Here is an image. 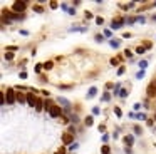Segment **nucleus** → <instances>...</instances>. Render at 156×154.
Here are the masks:
<instances>
[{"label": "nucleus", "mask_w": 156, "mask_h": 154, "mask_svg": "<svg viewBox=\"0 0 156 154\" xmlns=\"http://www.w3.org/2000/svg\"><path fill=\"white\" fill-rule=\"evenodd\" d=\"M20 35H29V32H27V30H22V29H20Z\"/></svg>", "instance_id": "nucleus-55"}, {"label": "nucleus", "mask_w": 156, "mask_h": 154, "mask_svg": "<svg viewBox=\"0 0 156 154\" xmlns=\"http://www.w3.org/2000/svg\"><path fill=\"white\" fill-rule=\"evenodd\" d=\"M124 153H126V154H133V151H131V147H126V149H124Z\"/></svg>", "instance_id": "nucleus-56"}, {"label": "nucleus", "mask_w": 156, "mask_h": 154, "mask_svg": "<svg viewBox=\"0 0 156 154\" xmlns=\"http://www.w3.org/2000/svg\"><path fill=\"white\" fill-rule=\"evenodd\" d=\"M60 9L64 10V12H67V10H69V9H71V7H69L67 3H66V2H64V3H60Z\"/></svg>", "instance_id": "nucleus-42"}, {"label": "nucleus", "mask_w": 156, "mask_h": 154, "mask_svg": "<svg viewBox=\"0 0 156 154\" xmlns=\"http://www.w3.org/2000/svg\"><path fill=\"white\" fill-rule=\"evenodd\" d=\"M71 121H72L74 124H77V122H79V116L77 114H72V116H71Z\"/></svg>", "instance_id": "nucleus-30"}, {"label": "nucleus", "mask_w": 156, "mask_h": 154, "mask_svg": "<svg viewBox=\"0 0 156 154\" xmlns=\"http://www.w3.org/2000/svg\"><path fill=\"white\" fill-rule=\"evenodd\" d=\"M25 9H27V2L24 0H15L14 3H12V10L15 12V14H22V12H25Z\"/></svg>", "instance_id": "nucleus-2"}, {"label": "nucleus", "mask_w": 156, "mask_h": 154, "mask_svg": "<svg viewBox=\"0 0 156 154\" xmlns=\"http://www.w3.org/2000/svg\"><path fill=\"white\" fill-rule=\"evenodd\" d=\"M119 60H121V57H113L109 62H111V66H117V64H119Z\"/></svg>", "instance_id": "nucleus-27"}, {"label": "nucleus", "mask_w": 156, "mask_h": 154, "mask_svg": "<svg viewBox=\"0 0 156 154\" xmlns=\"http://www.w3.org/2000/svg\"><path fill=\"white\" fill-rule=\"evenodd\" d=\"M138 67L141 69V70H146V67H148V60H141V62L138 64Z\"/></svg>", "instance_id": "nucleus-21"}, {"label": "nucleus", "mask_w": 156, "mask_h": 154, "mask_svg": "<svg viewBox=\"0 0 156 154\" xmlns=\"http://www.w3.org/2000/svg\"><path fill=\"white\" fill-rule=\"evenodd\" d=\"M42 67H44V70H50V69L54 67V62H52V60H47V62L42 64Z\"/></svg>", "instance_id": "nucleus-14"}, {"label": "nucleus", "mask_w": 156, "mask_h": 154, "mask_svg": "<svg viewBox=\"0 0 156 154\" xmlns=\"http://www.w3.org/2000/svg\"><path fill=\"white\" fill-rule=\"evenodd\" d=\"M102 141H104V143H107V141H109V136H107V134H102Z\"/></svg>", "instance_id": "nucleus-51"}, {"label": "nucleus", "mask_w": 156, "mask_h": 154, "mask_svg": "<svg viewBox=\"0 0 156 154\" xmlns=\"http://www.w3.org/2000/svg\"><path fill=\"white\" fill-rule=\"evenodd\" d=\"M72 84H60V86H59V89H62V91H69V89H72Z\"/></svg>", "instance_id": "nucleus-22"}, {"label": "nucleus", "mask_w": 156, "mask_h": 154, "mask_svg": "<svg viewBox=\"0 0 156 154\" xmlns=\"http://www.w3.org/2000/svg\"><path fill=\"white\" fill-rule=\"evenodd\" d=\"M133 131H134V134H138V136H139V134H143V127H141V126H134V127H133Z\"/></svg>", "instance_id": "nucleus-20"}, {"label": "nucleus", "mask_w": 156, "mask_h": 154, "mask_svg": "<svg viewBox=\"0 0 156 154\" xmlns=\"http://www.w3.org/2000/svg\"><path fill=\"white\" fill-rule=\"evenodd\" d=\"M72 5H74V7H77V5H81V2H79V0H74V2H72Z\"/></svg>", "instance_id": "nucleus-57"}, {"label": "nucleus", "mask_w": 156, "mask_h": 154, "mask_svg": "<svg viewBox=\"0 0 156 154\" xmlns=\"http://www.w3.org/2000/svg\"><path fill=\"white\" fill-rule=\"evenodd\" d=\"M143 47H144V49L148 50V49H151V47H153V44H151V42H148V40H146V42H143Z\"/></svg>", "instance_id": "nucleus-40"}, {"label": "nucleus", "mask_w": 156, "mask_h": 154, "mask_svg": "<svg viewBox=\"0 0 156 154\" xmlns=\"http://www.w3.org/2000/svg\"><path fill=\"white\" fill-rule=\"evenodd\" d=\"M124 55H126L128 59H131V57H133V52H131L129 49H126V50H124Z\"/></svg>", "instance_id": "nucleus-43"}, {"label": "nucleus", "mask_w": 156, "mask_h": 154, "mask_svg": "<svg viewBox=\"0 0 156 154\" xmlns=\"http://www.w3.org/2000/svg\"><path fill=\"white\" fill-rule=\"evenodd\" d=\"M134 111H139V109H141V107H143V104H141V102H136V104H134Z\"/></svg>", "instance_id": "nucleus-47"}, {"label": "nucleus", "mask_w": 156, "mask_h": 154, "mask_svg": "<svg viewBox=\"0 0 156 154\" xmlns=\"http://www.w3.org/2000/svg\"><path fill=\"white\" fill-rule=\"evenodd\" d=\"M54 154H66V147H64V146H60V147H59Z\"/></svg>", "instance_id": "nucleus-35"}, {"label": "nucleus", "mask_w": 156, "mask_h": 154, "mask_svg": "<svg viewBox=\"0 0 156 154\" xmlns=\"http://www.w3.org/2000/svg\"><path fill=\"white\" fill-rule=\"evenodd\" d=\"M153 5H155V7H156V2H155V3H153Z\"/></svg>", "instance_id": "nucleus-59"}, {"label": "nucleus", "mask_w": 156, "mask_h": 154, "mask_svg": "<svg viewBox=\"0 0 156 154\" xmlns=\"http://www.w3.org/2000/svg\"><path fill=\"white\" fill-rule=\"evenodd\" d=\"M109 45L113 49H119V45H121V40H114V38H111L109 40Z\"/></svg>", "instance_id": "nucleus-13"}, {"label": "nucleus", "mask_w": 156, "mask_h": 154, "mask_svg": "<svg viewBox=\"0 0 156 154\" xmlns=\"http://www.w3.org/2000/svg\"><path fill=\"white\" fill-rule=\"evenodd\" d=\"M151 19H153V22H156V15H153V17H151Z\"/></svg>", "instance_id": "nucleus-58"}, {"label": "nucleus", "mask_w": 156, "mask_h": 154, "mask_svg": "<svg viewBox=\"0 0 156 154\" xmlns=\"http://www.w3.org/2000/svg\"><path fill=\"white\" fill-rule=\"evenodd\" d=\"M146 94H148V97H156V80L151 82V84L146 87Z\"/></svg>", "instance_id": "nucleus-8"}, {"label": "nucleus", "mask_w": 156, "mask_h": 154, "mask_svg": "<svg viewBox=\"0 0 156 154\" xmlns=\"http://www.w3.org/2000/svg\"><path fill=\"white\" fill-rule=\"evenodd\" d=\"M19 77L22 79V80H24V79H27V72H25V70H22V72L19 74Z\"/></svg>", "instance_id": "nucleus-45"}, {"label": "nucleus", "mask_w": 156, "mask_h": 154, "mask_svg": "<svg viewBox=\"0 0 156 154\" xmlns=\"http://www.w3.org/2000/svg\"><path fill=\"white\" fill-rule=\"evenodd\" d=\"M34 12H37V14H42V12H44V9H42L40 5H34Z\"/></svg>", "instance_id": "nucleus-36"}, {"label": "nucleus", "mask_w": 156, "mask_h": 154, "mask_svg": "<svg viewBox=\"0 0 156 154\" xmlns=\"http://www.w3.org/2000/svg\"><path fill=\"white\" fill-rule=\"evenodd\" d=\"M114 87H116V86H114L113 82H107V84H106V89H114Z\"/></svg>", "instance_id": "nucleus-50"}, {"label": "nucleus", "mask_w": 156, "mask_h": 154, "mask_svg": "<svg viewBox=\"0 0 156 154\" xmlns=\"http://www.w3.org/2000/svg\"><path fill=\"white\" fill-rule=\"evenodd\" d=\"M99 112H101V109H99L98 106H96V107H92V114H94V116H98Z\"/></svg>", "instance_id": "nucleus-46"}, {"label": "nucleus", "mask_w": 156, "mask_h": 154, "mask_svg": "<svg viewBox=\"0 0 156 154\" xmlns=\"http://www.w3.org/2000/svg\"><path fill=\"white\" fill-rule=\"evenodd\" d=\"M62 122H64V124H67V122H69V119H67V116H62Z\"/></svg>", "instance_id": "nucleus-52"}, {"label": "nucleus", "mask_w": 156, "mask_h": 154, "mask_svg": "<svg viewBox=\"0 0 156 154\" xmlns=\"http://www.w3.org/2000/svg\"><path fill=\"white\" fill-rule=\"evenodd\" d=\"M134 22H138V17H128V19H126L128 25H131V24H134Z\"/></svg>", "instance_id": "nucleus-25"}, {"label": "nucleus", "mask_w": 156, "mask_h": 154, "mask_svg": "<svg viewBox=\"0 0 156 154\" xmlns=\"http://www.w3.org/2000/svg\"><path fill=\"white\" fill-rule=\"evenodd\" d=\"M67 14H69V15H76V9H74V7H71V9L67 10Z\"/></svg>", "instance_id": "nucleus-48"}, {"label": "nucleus", "mask_w": 156, "mask_h": 154, "mask_svg": "<svg viewBox=\"0 0 156 154\" xmlns=\"http://www.w3.org/2000/svg\"><path fill=\"white\" fill-rule=\"evenodd\" d=\"M96 24H98V25H102V24H104V19H102V17H96Z\"/></svg>", "instance_id": "nucleus-44"}, {"label": "nucleus", "mask_w": 156, "mask_h": 154, "mask_svg": "<svg viewBox=\"0 0 156 154\" xmlns=\"http://www.w3.org/2000/svg\"><path fill=\"white\" fill-rule=\"evenodd\" d=\"M76 149H79V144H77V143H72V144L69 146V151H76Z\"/></svg>", "instance_id": "nucleus-32"}, {"label": "nucleus", "mask_w": 156, "mask_h": 154, "mask_svg": "<svg viewBox=\"0 0 156 154\" xmlns=\"http://www.w3.org/2000/svg\"><path fill=\"white\" fill-rule=\"evenodd\" d=\"M99 131H101V132H104V131H106V126L101 124V126H99Z\"/></svg>", "instance_id": "nucleus-53"}, {"label": "nucleus", "mask_w": 156, "mask_h": 154, "mask_svg": "<svg viewBox=\"0 0 156 154\" xmlns=\"http://www.w3.org/2000/svg\"><path fill=\"white\" fill-rule=\"evenodd\" d=\"M123 141H124V144H126V146H133V144H134V136L128 134V136H124V139H123Z\"/></svg>", "instance_id": "nucleus-10"}, {"label": "nucleus", "mask_w": 156, "mask_h": 154, "mask_svg": "<svg viewBox=\"0 0 156 154\" xmlns=\"http://www.w3.org/2000/svg\"><path fill=\"white\" fill-rule=\"evenodd\" d=\"M14 59V52H5V60H12Z\"/></svg>", "instance_id": "nucleus-34"}, {"label": "nucleus", "mask_w": 156, "mask_h": 154, "mask_svg": "<svg viewBox=\"0 0 156 154\" xmlns=\"http://www.w3.org/2000/svg\"><path fill=\"white\" fill-rule=\"evenodd\" d=\"M5 101H7V106H12L17 102V92L15 89H7L5 91Z\"/></svg>", "instance_id": "nucleus-1"}, {"label": "nucleus", "mask_w": 156, "mask_h": 154, "mask_svg": "<svg viewBox=\"0 0 156 154\" xmlns=\"http://www.w3.org/2000/svg\"><path fill=\"white\" fill-rule=\"evenodd\" d=\"M84 124L87 126V127H91V126L94 124V116H87V117L84 119Z\"/></svg>", "instance_id": "nucleus-12"}, {"label": "nucleus", "mask_w": 156, "mask_h": 154, "mask_svg": "<svg viewBox=\"0 0 156 154\" xmlns=\"http://www.w3.org/2000/svg\"><path fill=\"white\" fill-rule=\"evenodd\" d=\"M101 101H102V102H109V101H111V94H109V92H104L102 97H101Z\"/></svg>", "instance_id": "nucleus-19"}, {"label": "nucleus", "mask_w": 156, "mask_h": 154, "mask_svg": "<svg viewBox=\"0 0 156 154\" xmlns=\"http://www.w3.org/2000/svg\"><path fill=\"white\" fill-rule=\"evenodd\" d=\"M92 17H94V15H92V14H91V12L87 10V12H86V19H87V20H91Z\"/></svg>", "instance_id": "nucleus-49"}, {"label": "nucleus", "mask_w": 156, "mask_h": 154, "mask_svg": "<svg viewBox=\"0 0 156 154\" xmlns=\"http://www.w3.org/2000/svg\"><path fill=\"white\" fill-rule=\"evenodd\" d=\"M136 119H138V121H146L148 117H146V114H143V112H139V114H136Z\"/></svg>", "instance_id": "nucleus-28"}, {"label": "nucleus", "mask_w": 156, "mask_h": 154, "mask_svg": "<svg viewBox=\"0 0 156 154\" xmlns=\"http://www.w3.org/2000/svg\"><path fill=\"white\" fill-rule=\"evenodd\" d=\"M49 7L52 10H56L57 7H60V3H57V2H54V0H52V2H49Z\"/></svg>", "instance_id": "nucleus-26"}, {"label": "nucleus", "mask_w": 156, "mask_h": 154, "mask_svg": "<svg viewBox=\"0 0 156 154\" xmlns=\"http://www.w3.org/2000/svg\"><path fill=\"white\" fill-rule=\"evenodd\" d=\"M123 38H131V34H129V32H126V34H123Z\"/></svg>", "instance_id": "nucleus-54"}, {"label": "nucleus", "mask_w": 156, "mask_h": 154, "mask_svg": "<svg viewBox=\"0 0 156 154\" xmlns=\"http://www.w3.org/2000/svg\"><path fill=\"white\" fill-rule=\"evenodd\" d=\"M74 143V134H71V132H64L62 134V144L64 146H71Z\"/></svg>", "instance_id": "nucleus-6"}, {"label": "nucleus", "mask_w": 156, "mask_h": 154, "mask_svg": "<svg viewBox=\"0 0 156 154\" xmlns=\"http://www.w3.org/2000/svg\"><path fill=\"white\" fill-rule=\"evenodd\" d=\"M146 52V49L143 47V45H139V47H136V54H144Z\"/></svg>", "instance_id": "nucleus-33"}, {"label": "nucleus", "mask_w": 156, "mask_h": 154, "mask_svg": "<svg viewBox=\"0 0 156 154\" xmlns=\"http://www.w3.org/2000/svg\"><path fill=\"white\" fill-rule=\"evenodd\" d=\"M123 24H126V19H113V22H111V30H119L123 27Z\"/></svg>", "instance_id": "nucleus-5"}, {"label": "nucleus", "mask_w": 156, "mask_h": 154, "mask_svg": "<svg viewBox=\"0 0 156 154\" xmlns=\"http://www.w3.org/2000/svg\"><path fill=\"white\" fill-rule=\"evenodd\" d=\"M138 24H143V25H144V24H146V17H144V15H138Z\"/></svg>", "instance_id": "nucleus-29"}, {"label": "nucleus", "mask_w": 156, "mask_h": 154, "mask_svg": "<svg viewBox=\"0 0 156 154\" xmlns=\"http://www.w3.org/2000/svg\"><path fill=\"white\" fill-rule=\"evenodd\" d=\"M44 107H45V101L39 99V101H37V106H35V111H42Z\"/></svg>", "instance_id": "nucleus-17"}, {"label": "nucleus", "mask_w": 156, "mask_h": 154, "mask_svg": "<svg viewBox=\"0 0 156 154\" xmlns=\"http://www.w3.org/2000/svg\"><path fill=\"white\" fill-rule=\"evenodd\" d=\"M37 101H39V97H35L34 92H27V104H29L30 107L37 106Z\"/></svg>", "instance_id": "nucleus-7"}, {"label": "nucleus", "mask_w": 156, "mask_h": 154, "mask_svg": "<svg viewBox=\"0 0 156 154\" xmlns=\"http://www.w3.org/2000/svg\"><path fill=\"white\" fill-rule=\"evenodd\" d=\"M101 154H111V147L107 144H104L102 147H101Z\"/></svg>", "instance_id": "nucleus-18"}, {"label": "nucleus", "mask_w": 156, "mask_h": 154, "mask_svg": "<svg viewBox=\"0 0 156 154\" xmlns=\"http://www.w3.org/2000/svg\"><path fill=\"white\" fill-rule=\"evenodd\" d=\"M114 114H116L117 117H121V116H123V111H121L119 107H114Z\"/></svg>", "instance_id": "nucleus-39"}, {"label": "nucleus", "mask_w": 156, "mask_h": 154, "mask_svg": "<svg viewBox=\"0 0 156 154\" xmlns=\"http://www.w3.org/2000/svg\"><path fill=\"white\" fill-rule=\"evenodd\" d=\"M17 102H19V104H25V102H27V94L17 92Z\"/></svg>", "instance_id": "nucleus-11"}, {"label": "nucleus", "mask_w": 156, "mask_h": 154, "mask_svg": "<svg viewBox=\"0 0 156 154\" xmlns=\"http://www.w3.org/2000/svg\"><path fill=\"white\" fill-rule=\"evenodd\" d=\"M144 76H146V72H144V70H139L136 74V79H144Z\"/></svg>", "instance_id": "nucleus-31"}, {"label": "nucleus", "mask_w": 156, "mask_h": 154, "mask_svg": "<svg viewBox=\"0 0 156 154\" xmlns=\"http://www.w3.org/2000/svg\"><path fill=\"white\" fill-rule=\"evenodd\" d=\"M128 96H129V91H128V89H123V91H121V94H119L121 99H126Z\"/></svg>", "instance_id": "nucleus-23"}, {"label": "nucleus", "mask_w": 156, "mask_h": 154, "mask_svg": "<svg viewBox=\"0 0 156 154\" xmlns=\"http://www.w3.org/2000/svg\"><path fill=\"white\" fill-rule=\"evenodd\" d=\"M98 96V87H89V91H87V94H86V97L87 99H92V97H96Z\"/></svg>", "instance_id": "nucleus-9"}, {"label": "nucleus", "mask_w": 156, "mask_h": 154, "mask_svg": "<svg viewBox=\"0 0 156 154\" xmlns=\"http://www.w3.org/2000/svg\"><path fill=\"white\" fill-rule=\"evenodd\" d=\"M124 72H126V67H123V66H121V67L117 69V76H123Z\"/></svg>", "instance_id": "nucleus-41"}, {"label": "nucleus", "mask_w": 156, "mask_h": 154, "mask_svg": "<svg viewBox=\"0 0 156 154\" xmlns=\"http://www.w3.org/2000/svg\"><path fill=\"white\" fill-rule=\"evenodd\" d=\"M57 104L62 107L64 111H71V107H72V102H71L69 99H66V97H62V96L57 97Z\"/></svg>", "instance_id": "nucleus-3"}, {"label": "nucleus", "mask_w": 156, "mask_h": 154, "mask_svg": "<svg viewBox=\"0 0 156 154\" xmlns=\"http://www.w3.org/2000/svg\"><path fill=\"white\" fill-rule=\"evenodd\" d=\"M5 50H7V52H12V50H19V47H17V45H9V47H5Z\"/></svg>", "instance_id": "nucleus-37"}, {"label": "nucleus", "mask_w": 156, "mask_h": 154, "mask_svg": "<svg viewBox=\"0 0 156 154\" xmlns=\"http://www.w3.org/2000/svg\"><path fill=\"white\" fill-rule=\"evenodd\" d=\"M121 91H123V89H121V84H119V82H117L116 84V87H114V89H113V96H119V94H121Z\"/></svg>", "instance_id": "nucleus-15"}, {"label": "nucleus", "mask_w": 156, "mask_h": 154, "mask_svg": "<svg viewBox=\"0 0 156 154\" xmlns=\"http://www.w3.org/2000/svg\"><path fill=\"white\" fill-rule=\"evenodd\" d=\"M94 40H96L98 44H102V42L106 40V37H104L102 34H96V35H94Z\"/></svg>", "instance_id": "nucleus-16"}, {"label": "nucleus", "mask_w": 156, "mask_h": 154, "mask_svg": "<svg viewBox=\"0 0 156 154\" xmlns=\"http://www.w3.org/2000/svg\"><path fill=\"white\" fill-rule=\"evenodd\" d=\"M42 64H35V66H34V72H35V74H40V70H42Z\"/></svg>", "instance_id": "nucleus-24"}, {"label": "nucleus", "mask_w": 156, "mask_h": 154, "mask_svg": "<svg viewBox=\"0 0 156 154\" xmlns=\"http://www.w3.org/2000/svg\"><path fill=\"white\" fill-rule=\"evenodd\" d=\"M49 116L52 117V119H57V117H60V116H64L62 114V107L59 106V104H54L52 109L49 111Z\"/></svg>", "instance_id": "nucleus-4"}, {"label": "nucleus", "mask_w": 156, "mask_h": 154, "mask_svg": "<svg viewBox=\"0 0 156 154\" xmlns=\"http://www.w3.org/2000/svg\"><path fill=\"white\" fill-rule=\"evenodd\" d=\"M102 35H104V37H107V38H109V37H111V35H113V32H111V30H109V29H106V30H104V32H102Z\"/></svg>", "instance_id": "nucleus-38"}]
</instances>
